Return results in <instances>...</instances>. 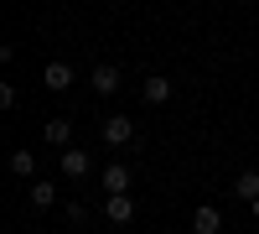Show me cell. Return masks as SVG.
I'll list each match as a JSON object with an SVG mask.
<instances>
[{
    "instance_id": "5",
    "label": "cell",
    "mask_w": 259,
    "mask_h": 234,
    "mask_svg": "<svg viewBox=\"0 0 259 234\" xmlns=\"http://www.w3.org/2000/svg\"><path fill=\"white\" fill-rule=\"evenodd\" d=\"M57 172H62V177H83V172H89V156H83L78 146H62V156H57Z\"/></svg>"
},
{
    "instance_id": "7",
    "label": "cell",
    "mask_w": 259,
    "mask_h": 234,
    "mask_svg": "<svg viewBox=\"0 0 259 234\" xmlns=\"http://www.w3.org/2000/svg\"><path fill=\"white\" fill-rule=\"evenodd\" d=\"M104 193H130V172H124L119 161L104 166Z\"/></svg>"
},
{
    "instance_id": "9",
    "label": "cell",
    "mask_w": 259,
    "mask_h": 234,
    "mask_svg": "<svg viewBox=\"0 0 259 234\" xmlns=\"http://www.w3.org/2000/svg\"><path fill=\"white\" fill-rule=\"evenodd\" d=\"M140 94H145V104H166L171 99V78H145Z\"/></svg>"
},
{
    "instance_id": "3",
    "label": "cell",
    "mask_w": 259,
    "mask_h": 234,
    "mask_svg": "<svg viewBox=\"0 0 259 234\" xmlns=\"http://www.w3.org/2000/svg\"><path fill=\"white\" fill-rule=\"evenodd\" d=\"M41 83H47L52 94H68L73 89V68L68 62H47V68H41Z\"/></svg>"
},
{
    "instance_id": "11",
    "label": "cell",
    "mask_w": 259,
    "mask_h": 234,
    "mask_svg": "<svg viewBox=\"0 0 259 234\" xmlns=\"http://www.w3.org/2000/svg\"><path fill=\"white\" fill-rule=\"evenodd\" d=\"M47 141L52 146H68L73 141V120H47Z\"/></svg>"
},
{
    "instance_id": "12",
    "label": "cell",
    "mask_w": 259,
    "mask_h": 234,
    "mask_svg": "<svg viewBox=\"0 0 259 234\" xmlns=\"http://www.w3.org/2000/svg\"><path fill=\"white\" fill-rule=\"evenodd\" d=\"M11 172H16V177H31V172H36L31 151H11Z\"/></svg>"
},
{
    "instance_id": "8",
    "label": "cell",
    "mask_w": 259,
    "mask_h": 234,
    "mask_svg": "<svg viewBox=\"0 0 259 234\" xmlns=\"http://www.w3.org/2000/svg\"><path fill=\"white\" fill-rule=\"evenodd\" d=\"M233 198L254 203V198H259V172H239V177H233Z\"/></svg>"
},
{
    "instance_id": "13",
    "label": "cell",
    "mask_w": 259,
    "mask_h": 234,
    "mask_svg": "<svg viewBox=\"0 0 259 234\" xmlns=\"http://www.w3.org/2000/svg\"><path fill=\"white\" fill-rule=\"evenodd\" d=\"M254 219H259V198H254Z\"/></svg>"
},
{
    "instance_id": "2",
    "label": "cell",
    "mask_w": 259,
    "mask_h": 234,
    "mask_svg": "<svg viewBox=\"0 0 259 234\" xmlns=\"http://www.w3.org/2000/svg\"><path fill=\"white\" fill-rule=\"evenodd\" d=\"M192 234H223V214L212 203H197L192 208Z\"/></svg>"
},
{
    "instance_id": "10",
    "label": "cell",
    "mask_w": 259,
    "mask_h": 234,
    "mask_svg": "<svg viewBox=\"0 0 259 234\" xmlns=\"http://www.w3.org/2000/svg\"><path fill=\"white\" fill-rule=\"evenodd\" d=\"M57 203V187L52 182H31V208H36V214H41V208H52Z\"/></svg>"
},
{
    "instance_id": "4",
    "label": "cell",
    "mask_w": 259,
    "mask_h": 234,
    "mask_svg": "<svg viewBox=\"0 0 259 234\" xmlns=\"http://www.w3.org/2000/svg\"><path fill=\"white\" fill-rule=\"evenodd\" d=\"M104 219H109V224H130V219H135V203H130V193H109V203H104Z\"/></svg>"
},
{
    "instance_id": "1",
    "label": "cell",
    "mask_w": 259,
    "mask_h": 234,
    "mask_svg": "<svg viewBox=\"0 0 259 234\" xmlns=\"http://www.w3.org/2000/svg\"><path fill=\"white\" fill-rule=\"evenodd\" d=\"M99 136H104V146H130V141H135V125H130L124 115H109L99 125Z\"/></svg>"
},
{
    "instance_id": "6",
    "label": "cell",
    "mask_w": 259,
    "mask_h": 234,
    "mask_svg": "<svg viewBox=\"0 0 259 234\" xmlns=\"http://www.w3.org/2000/svg\"><path fill=\"white\" fill-rule=\"evenodd\" d=\"M89 83H94V94L109 99V94H119V68H109V62H104V68H94V73H89Z\"/></svg>"
}]
</instances>
